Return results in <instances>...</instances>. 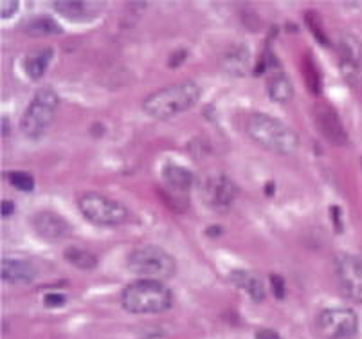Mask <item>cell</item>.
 <instances>
[{
    "mask_svg": "<svg viewBox=\"0 0 362 339\" xmlns=\"http://www.w3.org/2000/svg\"><path fill=\"white\" fill-rule=\"evenodd\" d=\"M8 180L18 192H33L35 190V179L28 172H9Z\"/></svg>",
    "mask_w": 362,
    "mask_h": 339,
    "instance_id": "603a6c76",
    "label": "cell"
},
{
    "mask_svg": "<svg viewBox=\"0 0 362 339\" xmlns=\"http://www.w3.org/2000/svg\"><path fill=\"white\" fill-rule=\"evenodd\" d=\"M54 51L51 47L35 49L24 58V71L31 80H40L51 64Z\"/></svg>",
    "mask_w": 362,
    "mask_h": 339,
    "instance_id": "e0dca14e",
    "label": "cell"
},
{
    "mask_svg": "<svg viewBox=\"0 0 362 339\" xmlns=\"http://www.w3.org/2000/svg\"><path fill=\"white\" fill-rule=\"evenodd\" d=\"M236 195H238V188L226 173H211L204 179L202 199L207 208L220 213L227 212V209H231Z\"/></svg>",
    "mask_w": 362,
    "mask_h": 339,
    "instance_id": "ba28073f",
    "label": "cell"
},
{
    "mask_svg": "<svg viewBox=\"0 0 362 339\" xmlns=\"http://www.w3.org/2000/svg\"><path fill=\"white\" fill-rule=\"evenodd\" d=\"M163 180L166 192H171L173 195H180V193H187L192 190L193 183H195V176H193L192 170H187L180 164L166 163L163 166Z\"/></svg>",
    "mask_w": 362,
    "mask_h": 339,
    "instance_id": "5bb4252c",
    "label": "cell"
},
{
    "mask_svg": "<svg viewBox=\"0 0 362 339\" xmlns=\"http://www.w3.org/2000/svg\"><path fill=\"white\" fill-rule=\"evenodd\" d=\"M332 213H334L335 229H337V231H341V229H342V224H341V209H339L337 206H334V208H332Z\"/></svg>",
    "mask_w": 362,
    "mask_h": 339,
    "instance_id": "4dcf8cb0",
    "label": "cell"
},
{
    "mask_svg": "<svg viewBox=\"0 0 362 339\" xmlns=\"http://www.w3.org/2000/svg\"><path fill=\"white\" fill-rule=\"evenodd\" d=\"M305 21H307L308 28H310L312 35H314L315 38H317V40L321 42L322 45H328V44H330V42H328L327 33L322 31V24H321V21H319V15H317V13L307 11V13H305Z\"/></svg>",
    "mask_w": 362,
    "mask_h": 339,
    "instance_id": "cb8c5ba5",
    "label": "cell"
},
{
    "mask_svg": "<svg viewBox=\"0 0 362 339\" xmlns=\"http://www.w3.org/2000/svg\"><path fill=\"white\" fill-rule=\"evenodd\" d=\"M33 228L47 242H62L72 231V226L54 212H40L33 217Z\"/></svg>",
    "mask_w": 362,
    "mask_h": 339,
    "instance_id": "7c38bea8",
    "label": "cell"
},
{
    "mask_svg": "<svg viewBox=\"0 0 362 339\" xmlns=\"http://www.w3.org/2000/svg\"><path fill=\"white\" fill-rule=\"evenodd\" d=\"M78 206L81 215L98 226H119L128 220V209L123 204L101 193H85Z\"/></svg>",
    "mask_w": 362,
    "mask_h": 339,
    "instance_id": "8992f818",
    "label": "cell"
},
{
    "mask_svg": "<svg viewBox=\"0 0 362 339\" xmlns=\"http://www.w3.org/2000/svg\"><path fill=\"white\" fill-rule=\"evenodd\" d=\"M186 56H187V52L184 51V49H179V51H175L173 52V54H170V60H168V65H170V67H179L180 64H184V62H186Z\"/></svg>",
    "mask_w": 362,
    "mask_h": 339,
    "instance_id": "83f0119b",
    "label": "cell"
},
{
    "mask_svg": "<svg viewBox=\"0 0 362 339\" xmlns=\"http://www.w3.org/2000/svg\"><path fill=\"white\" fill-rule=\"evenodd\" d=\"M247 136L256 144L278 156H292L298 152L299 136L281 120L263 112L251 114L245 121Z\"/></svg>",
    "mask_w": 362,
    "mask_h": 339,
    "instance_id": "6da1fadb",
    "label": "cell"
},
{
    "mask_svg": "<svg viewBox=\"0 0 362 339\" xmlns=\"http://www.w3.org/2000/svg\"><path fill=\"white\" fill-rule=\"evenodd\" d=\"M0 272L2 280L9 284H29L36 278V268L24 258H2Z\"/></svg>",
    "mask_w": 362,
    "mask_h": 339,
    "instance_id": "9a60e30c",
    "label": "cell"
},
{
    "mask_svg": "<svg viewBox=\"0 0 362 339\" xmlns=\"http://www.w3.org/2000/svg\"><path fill=\"white\" fill-rule=\"evenodd\" d=\"M15 213V204L11 202V200H4L2 202V217H9Z\"/></svg>",
    "mask_w": 362,
    "mask_h": 339,
    "instance_id": "f546056e",
    "label": "cell"
},
{
    "mask_svg": "<svg viewBox=\"0 0 362 339\" xmlns=\"http://www.w3.org/2000/svg\"><path fill=\"white\" fill-rule=\"evenodd\" d=\"M24 31L31 36H51V35H62L64 29L54 18L47 15H40V16H33L25 22Z\"/></svg>",
    "mask_w": 362,
    "mask_h": 339,
    "instance_id": "44dd1931",
    "label": "cell"
},
{
    "mask_svg": "<svg viewBox=\"0 0 362 339\" xmlns=\"http://www.w3.org/2000/svg\"><path fill=\"white\" fill-rule=\"evenodd\" d=\"M337 56H339V67L342 74L350 84H357L358 76L362 72V45L354 35H341L337 38Z\"/></svg>",
    "mask_w": 362,
    "mask_h": 339,
    "instance_id": "8fae6325",
    "label": "cell"
},
{
    "mask_svg": "<svg viewBox=\"0 0 362 339\" xmlns=\"http://www.w3.org/2000/svg\"><path fill=\"white\" fill-rule=\"evenodd\" d=\"M271 287L272 292L278 299L285 298V280L281 278L279 275H271Z\"/></svg>",
    "mask_w": 362,
    "mask_h": 339,
    "instance_id": "d4e9b609",
    "label": "cell"
},
{
    "mask_svg": "<svg viewBox=\"0 0 362 339\" xmlns=\"http://www.w3.org/2000/svg\"><path fill=\"white\" fill-rule=\"evenodd\" d=\"M64 256L71 265L81 269V271H92L100 263V260H98V256L94 253L85 248H80V246H69L64 251Z\"/></svg>",
    "mask_w": 362,
    "mask_h": 339,
    "instance_id": "ffe728a7",
    "label": "cell"
},
{
    "mask_svg": "<svg viewBox=\"0 0 362 339\" xmlns=\"http://www.w3.org/2000/svg\"><path fill=\"white\" fill-rule=\"evenodd\" d=\"M358 318L351 309H325L317 316V331L325 339H350L357 332Z\"/></svg>",
    "mask_w": 362,
    "mask_h": 339,
    "instance_id": "52a82bcc",
    "label": "cell"
},
{
    "mask_svg": "<svg viewBox=\"0 0 362 339\" xmlns=\"http://www.w3.org/2000/svg\"><path fill=\"white\" fill-rule=\"evenodd\" d=\"M231 282L236 285L238 289H242L243 292L249 294V298L256 304L263 301L265 299V285H263L262 278L258 275L251 271H242V269H236V271L231 272Z\"/></svg>",
    "mask_w": 362,
    "mask_h": 339,
    "instance_id": "2e32d148",
    "label": "cell"
},
{
    "mask_svg": "<svg viewBox=\"0 0 362 339\" xmlns=\"http://www.w3.org/2000/svg\"><path fill=\"white\" fill-rule=\"evenodd\" d=\"M312 114H314V123L315 127H317L319 134H321L328 143H332L334 146H346L348 132L332 105L315 103Z\"/></svg>",
    "mask_w": 362,
    "mask_h": 339,
    "instance_id": "30bf717a",
    "label": "cell"
},
{
    "mask_svg": "<svg viewBox=\"0 0 362 339\" xmlns=\"http://www.w3.org/2000/svg\"><path fill=\"white\" fill-rule=\"evenodd\" d=\"M301 71H303V78H305V84H307L308 87V92L319 96L322 87L321 72H319L317 64H315V58L310 54V52H305V56H303Z\"/></svg>",
    "mask_w": 362,
    "mask_h": 339,
    "instance_id": "7402d4cb",
    "label": "cell"
},
{
    "mask_svg": "<svg viewBox=\"0 0 362 339\" xmlns=\"http://www.w3.org/2000/svg\"><path fill=\"white\" fill-rule=\"evenodd\" d=\"M121 304L132 314H160L173 304L171 291L156 280H137L121 292Z\"/></svg>",
    "mask_w": 362,
    "mask_h": 339,
    "instance_id": "3957f363",
    "label": "cell"
},
{
    "mask_svg": "<svg viewBox=\"0 0 362 339\" xmlns=\"http://www.w3.org/2000/svg\"><path fill=\"white\" fill-rule=\"evenodd\" d=\"M18 11V2L16 0H4V2H0V16L2 18H9V16H13L15 13Z\"/></svg>",
    "mask_w": 362,
    "mask_h": 339,
    "instance_id": "4316f807",
    "label": "cell"
},
{
    "mask_svg": "<svg viewBox=\"0 0 362 339\" xmlns=\"http://www.w3.org/2000/svg\"><path fill=\"white\" fill-rule=\"evenodd\" d=\"M127 268L139 280H168L175 276L177 262L159 246H141L134 249L127 258Z\"/></svg>",
    "mask_w": 362,
    "mask_h": 339,
    "instance_id": "277c9868",
    "label": "cell"
},
{
    "mask_svg": "<svg viewBox=\"0 0 362 339\" xmlns=\"http://www.w3.org/2000/svg\"><path fill=\"white\" fill-rule=\"evenodd\" d=\"M54 11L64 15L67 21L72 22H83L87 18H92V8L94 6L81 0H56L52 4Z\"/></svg>",
    "mask_w": 362,
    "mask_h": 339,
    "instance_id": "d6986e66",
    "label": "cell"
},
{
    "mask_svg": "<svg viewBox=\"0 0 362 339\" xmlns=\"http://www.w3.org/2000/svg\"><path fill=\"white\" fill-rule=\"evenodd\" d=\"M199 100V85L192 80H184L151 92L143 101V110L153 120H170V117L195 107Z\"/></svg>",
    "mask_w": 362,
    "mask_h": 339,
    "instance_id": "7a4b0ae2",
    "label": "cell"
},
{
    "mask_svg": "<svg viewBox=\"0 0 362 339\" xmlns=\"http://www.w3.org/2000/svg\"><path fill=\"white\" fill-rule=\"evenodd\" d=\"M220 69L229 76H245L251 69V51L243 44H235L227 47L220 56Z\"/></svg>",
    "mask_w": 362,
    "mask_h": 339,
    "instance_id": "4fadbf2b",
    "label": "cell"
},
{
    "mask_svg": "<svg viewBox=\"0 0 362 339\" xmlns=\"http://www.w3.org/2000/svg\"><path fill=\"white\" fill-rule=\"evenodd\" d=\"M65 301H67V298L60 292H49L44 296L45 307H62V305H65Z\"/></svg>",
    "mask_w": 362,
    "mask_h": 339,
    "instance_id": "484cf974",
    "label": "cell"
},
{
    "mask_svg": "<svg viewBox=\"0 0 362 339\" xmlns=\"http://www.w3.org/2000/svg\"><path fill=\"white\" fill-rule=\"evenodd\" d=\"M6 134H8V120L4 117V136H6Z\"/></svg>",
    "mask_w": 362,
    "mask_h": 339,
    "instance_id": "1f68e13d",
    "label": "cell"
},
{
    "mask_svg": "<svg viewBox=\"0 0 362 339\" xmlns=\"http://www.w3.org/2000/svg\"><path fill=\"white\" fill-rule=\"evenodd\" d=\"M267 94L276 103H287L294 96V85L285 72H274L267 81Z\"/></svg>",
    "mask_w": 362,
    "mask_h": 339,
    "instance_id": "ac0fdd59",
    "label": "cell"
},
{
    "mask_svg": "<svg viewBox=\"0 0 362 339\" xmlns=\"http://www.w3.org/2000/svg\"><path fill=\"white\" fill-rule=\"evenodd\" d=\"M256 339H281L276 331H271V328H262V331L256 332Z\"/></svg>",
    "mask_w": 362,
    "mask_h": 339,
    "instance_id": "f1b7e54d",
    "label": "cell"
},
{
    "mask_svg": "<svg viewBox=\"0 0 362 339\" xmlns=\"http://www.w3.org/2000/svg\"><path fill=\"white\" fill-rule=\"evenodd\" d=\"M335 276L344 296L362 304V258L350 253H339L335 256Z\"/></svg>",
    "mask_w": 362,
    "mask_h": 339,
    "instance_id": "9c48e42d",
    "label": "cell"
},
{
    "mask_svg": "<svg viewBox=\"0 0 362 339\" xmlns=\"http://www.w3.org/2000/svg\"><path fill=\"white\" fill-rule=\"evenodd\" d=\"M58 105L60 98L51 87H44L36 92L21 117V130L24 132V136L33 139L44 136L45 130L54 121Z\"/></svg>",
    "mask_w": 362,
    "mask_h": 339,
    "instance_id": "5b68a950",
    "label": "cell"
}]
</instances>
